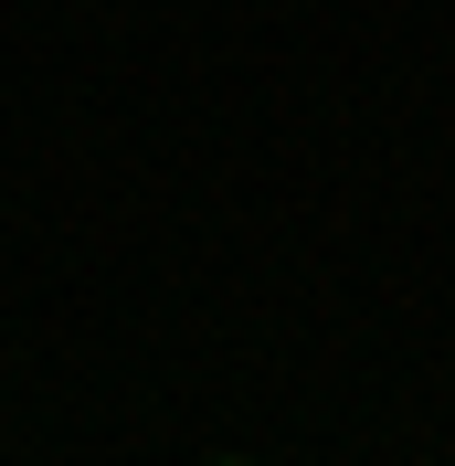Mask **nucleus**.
Wrapping results in <instances>:
<instances>
[{"label": "nucleus", "mask_w": 455, "mask_h": 466, "mask_svg": "<svg viewBox=\"0 0 455 466\" xmlns=\"http://www.w3.org/2000/svg\"><path fill=\"white\" fill-rule=\"evenodd\" d=\"M212 466H244V456H212Z\"/></svg>", "instance_id": "f257e3e1"}]
</instances>
